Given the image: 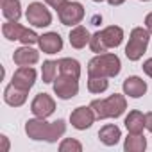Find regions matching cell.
I'll use <instances>...</instances> for the list:
<instances>
[{
    "label": "cell",
    "instance_id": "obj_1",
    "mask_svg": "<svg viewBox=\"0 0 152 152\" xmlns=\"http://www.w3.org/2000/svg\"><path fill=\"white\" fill-rule=\"evenodd\" d=\"M66 131L64 120H56V122H45V118H34L25 124V132L32 140H45V141H57Z\"/></svg>",
    "mask_w": 152,
    "mask_h": 152
},
{
    "label": "cell",
    "instance_id": "obj_2",
    "mask_svg": "<svg viewBox=\"0 0 152 152\" xmlns=\"http://www.w3.org/2000/svg\"><path fill=\"white\" fill-rule=\"evenodd\" d=\"M120 59L116 54H99L88 63L90 77H116L120 73Z\"/></svg>",
    "mask_w": 152,
    "mask_h": 152
},
{
    "label": "cell",
    "instance_id": "obj_3",
    "mask_svg": "<svg viewBox=\"0 0 152 152\" xmlns=\"http://www.w3.org/2000/svg\"><path fill=\"white\" fill-rule=\"evenodd\" d=\"M124 39V31L116 25L106 27L99 32H95L90 39V48L97 54H102L109 48H116Z\"/></svg>",
    "mask_w": 152,
    "mask_h": 152
},
{
    "label": "cell",
    "instance_id": "obj_4",
    "mask_svg": "<svg viewBox=\"0 0 152 152\" xmlns=\"http://www.w3.org/2000/svg\"><path fill=\"white\" fill-rule=\"evenodd\" d=\"M91 109L95 111L99 120L104 118H118L125 109H127V102L124 95H111L107 99H100V100H93L91 102Z\"/></svg>",
    "mask_w": 152,
    "mask_h": 152
},
{
    "label": "cell",
    "instance_id": "obj_5",
    "mask_svg": "<svg viewBox=\"0 0 152 152\" xmlns=\"http://www.w3.org/2000/svg\"><path fill=\"white\" fill-rule=\"evenodd\" d=\"M148 39H150V32L143 27H134L131 31V38L129 43L125 47V56L129 61H138L141 59V56L145 54L147 47H148Z\"/></svg>",
    "mask_w": 152,
    "mask_h": 152
},
{
    "label": "cell",
    "instance_id": "obj_6",
    "mask_svg": "<svg viewBox=\"0 0 152 152\" xmlns=\"http://www.w3.org/2000/svg\"><path fill=\"white\" fill-rule=\"evenodd\" d=\"M2 34H4V38H7L9 41H16V39H18V41H22L23 45H34V43L39 41V36H38L34 31L22 27L18 22H7V23H4Z\"/></svg>",
    "mask_w": 152,
    "mask_h": 152
},
{
    "label": "cell",
    "instance_id": "obj_7",
    "mask_svg": "<svg viewBox=\"0 0 152 152\" xmlns=\"http://www.w3.org/2000/svg\"><path fill=\"white\" fill-rule=\"evenodd\" d=\"M79 79L72 77V75H64V73H59V77H56L54 81V91L59 99L63 100H68V99H73L75 95L79 93Z\"/></svg>",
    "mask_w": 152,
    "mask_h": 152
},
{
    "label": "cell",
    "instance_id": "obj_8",
    "mask_svg": "<svg viewBox=\"0 0 152 152\" xmlns=\"http://www.w3.org/2000/svg\"><path fill=\"white\" fill-rule=\"evenodd\" d=\"M25 16H27V22L34 27H48L52 23V15L41 2L29 4Z\"/></svg>",
    "mask_w": 152,
    "mask_h": 152
},
{
    "label": "cell",
    "instance_id": "obj_9",
    "mask_svg": "<svg viewBox=\"0 0 152 152\" xmlns=\"http://www.w3.org/2000/svg\"><path fill=\"white\" fill-rule=\"evenodd\" d=\"M57 16L63 25H77L84 18V7L79 2H66L57 11Z\"/></svg>",
    "mask_w": 152,
    "mask_h": 152
},
{
    "label": "cell",
    "instance_id": "obj_10",
    "mask_svg": "<svg viewBox=\"0 0 152 152\" xmlns=\"http://www.w3.org/2000/svg\"><path fill=\"white\" fill-rule=\"evenodd\" d=\"M95 118H97V115H95V111L91 109V106H90V107L81 106V107H77V109H73L72 115H70L72 125H73L75 129H79V131H84V129L91 127V124L95 122Z\"/></svg>",
    "mask_w": 152,
    "mask_h": 152
},
{
    "label": "cell",
    "instance_id": "obj_11",
    "mask_svg": "<svg viewBox=\"0 0 152 152\" xmlns=\"http://www.w3.org/2000/svg\"><path fill=\"white\" fill-rule=\"evenodd\" d=\"M31 111L38 116V118H47L56 111V102L50 95L47 93H38L31 104Z\"/></svg>",
    "mask_w": 152,
    "mask_h": 152
},
{
    "label": "cell",
    "instance_id": "obj_12",
    "mask_svg": "<svg viewBox=\"0 0 152 152\" xmlns=\"http://www.w3.org/2000/svg\"><path fill=\"white\" fill-rule=\"evenodd\" d=\"M34 81H36V70L31 68V66H20L15 75H13V84L20 90H25L29 91L32 86H34Z\"/></svg>",
    "mask_w": 152,
    "mask_h": 152
},
{
    "label": "cell",
    "instance_id": "obj_13",
    "mask_svg": "<svg viewBox=\"0 0 152 152\" xmlns=\"http://www.w3.org/2000/svg\"><path fill=\"white\" fill-rule=\"evenodd\" d=\"M39 48L45 54H57L63 48V39L57 32H47L43 36H39Z\"/></svg>",
    "mask_w": 152,
    "mask_h": 152
},
{
    "label": "cell",
    "instance_id": "obj_14",
    "mask_svg": "<svg viewBox=\"0 0 152 152\" xmlns=\"http://www.w3.org/2000/svg\"><path fill=\"white\" fill-rule=\"evenodd\" d=\"M38 59H39V54H38L34 48H31L29 45H25V47L15 50V54H13V61H15V64H18V66H31V64H36Z\"/></svg>",
    "mask_w": 152,
    "mask_h": 152
},
{
    "label": "cell",
    "instance_id": "obj_15",
    "mask_svg": "<svg viewBox=\"0 0 152 152\" xmlns=\"http://www.w3.org/2000/svg\"><path fill=\"white\" fill-rule=\"evenodd\" d=\"M147 91V83L140 77H136V75H132V77H127L124 81V93L132 97V99H140L141 95H145Z\"/></svg>",
    "mask_w": 152,
    "mask_h": 152
},
{
    "label": "cell",
    "instance_id": "obj_16",
    "mask_svg": "<svg viewBox=\"0 0 152 152\" xmlns=\"http://www.w3.org/2000/svg\"><path fill=\"white\" fill-rule=\"evenodd\" d=\"M27 93H29V91L16 88V86L11 83V84L4 90V100H6L9 106H13V107H20V106L25 104V100H27Z\"/></svg>",
    "mask_w": 152,
    "mask_h": 152
},
{
    "label": "cell",
    "instance_id": "obj_17",
    "mask_svg": "<svg viewBox=\"0 0 152 152\" xmlns=\"http://www.w3.org/2000/svg\"><path fill=\"white\" fill-rule=\"evenodd\" d=\"M90 39H91V36H90L88 29L83 25H75L70 32V45L73 48H84L90 43Z\"/></svg>",
    "mask_w": 152,
    "mask_h": 152
},
{
    "label": "cell",
    "instance_id": "obj_18",
    "mask_svg": "<svg viewBox=\"0 0 152 152\" xmlns=\"http://www.w3.org/2000/svg\"><path fill=\"white\" fill-rule=\"evenodd\" d=\"M125 127L131 134H141L143 127H145V115L141 111H131L125 116Z\"/></svg>",
    "mask_w": 152,
    "mask_h": 152
},
{
    "label": "cell",
    "instance_id": "obj_19",
    "mask_svg": "<svg viewBox=\"0 0 152 152\" xmlns=\"http://www.w3.org/2000/svg\"><path fill=\"white\" fill-rule=\"evenodd\" d=\"M120 138H122V132H120V127H118V125L107 124V125H104V127L99 131V140H100L104 145H107V147L116 145Z\"/></svg>",
    "mask_w": 152,
    "mask_h": 152
},
{
    "label": "cell",
    "instance_id": "obj_20",
    "mask_svg": "<svg viewBox=\"0 0 152 152\" xmlns=\"http://www.w3.org/2000/svg\"><path fill=\"white\" fill-rule=\"evenodd\" d=\"M57 66H59V73H64V75H72V77L79 79L81 77V64L79 61H75L72 57H63L57 61Z\"/></svg>",
    "mask_w": 152,
    "mask_h": 152
},
{
    "label": "cell",
    "instance_id": "obj_21",
    "mask_svg": "<svg viewBox=\"0 0 152 152\" xmlns=\"http://www.w3.org/2000/svg\"><path fill=\"white\" fill-rule=\"evenodd\" d=\"M2 13L9 22H18L22 16L20 0H4L2 2Z\"/></svg>",
    "mask_w": 152,
    "mask_h": 152
},
{
    "label": "cell",
    "instance_id": "obj_22",
    "mask_svg": "<svg viewBox=\"0 0 152 152\" xmlns=\"http://www.w3.org/2000/svg\"><path fill=\"white\" fill-rule=\"evenodd\" d=\"M124 148L127 152H141L147 148V140L141 136V134H131L125 138V143H124Z\"/></svg>",
    "mask_w": 152,
    "mask_h": 152
},
{
    "label": "cell",
    "instance_id": "obj_23",
    "mask_svg": "<svg viewBox=\"0 0 152 152\" xmlns=\"http://www.w3.org/2000/svg\"><path fill=\"white\" fill-rule=\"evenodd\" d=\"M57 70H59L57 61H45V63H43V66H41L43 83H47V84L54 83V81H56V77H57Z\"/></svg>",
    "mask_w": 152,
    "mask_h": 152
},
{
    "label": "cell",
    "instance_id": "obj_24",
    "mask_svg": "<svg viewBox=\"0 0 152 152\" xmlns=\"http://www.w3.org/2000/svg\"><path fill=\"white\" fill-rule=\"evenodd\" d=\"M109 83L107 77H90L88 79V90L90 93H104L107 90Z\"/></svg>",
    "mask_w": 152,
    "mask_h": 152
},
{
    "label": "cell",
    "instance_id": "obj_25",
    "mask_svg": "<svg viewBox=\"0 0 152 152\" xmlns=\"http://www.w3.org/2000/svg\"><path fill=\"white\" fill-rule=\"evenodd\" d=\"M59 150H61V152H81V150H83V145H81L77 140H73V138H66V140H63V143L59 145Z\"/></svg>",
    "mask_w": 152,
    "mask_h": 152
},
{
    "label": "cell",
    "instance_id": "obj_26",
    "mask_svg": "<svg viewBox=\"0 0 152 152\" xmlns=\"http://www.w3.org/2000/svg\"><path fill=\"white\" fill-rule=\"evenodd\" d=\"M45 2H47V4H48V6H50L52 9L59 11V9H61V7H63V6H64L66 2H68V0H45Z\"/></svg>",
    "mask_w": 152,
    "mask_h": 152
},
{
    "label": "cell",
    "instance_id": "obj_27",
    "mask_svg": "<svg viewBox=\"0 0 152 152\" xmlns=\"http://www.w3.org/2000/svg\"><path fill=\"white\" fill-rule=\"evenodd\" d=\"M141 68H143V72L148 75V77H152V57H150V59H147V61L143 63V66H141Z\"/></svg>",
    "mask_w": 152,
    "mask_h": 152
},
{
    "label": "cell",
    "instance_id": "obj_28",
    "mask_svg": "<svg viewBox=\"0 0 152 152\" xmlns=\"http://www.w3.org/2000/svg\"><path fill=\"white\" fill-rule=\"evenodd\" d=\"M145 127L152 132V113H147L145 115Z\"/></svg>",
    "mask_w": 152,
    "mask_h": 152
},
{
    "label": "cell",
    "instance_id": "obj_29",
    "mask_svg": "<svg viewBox=\"0 0 152 152\" xmlns=\"http://www.w3.org/2000/svg\"><path fill=\"white\" fill-rule=\"evenodd\" d=\"M145 27H147V31L152 34V13L147 15V18H145Z\"/></svg>",
    "mask_w": 152,
    "mask_h": 152
},
{
    "label": "cell",
    "instance_id": "obj_30",
    "mask_svg": "<svg viewBox=\"0 0 152 152\" xmlns=\"http://www.w3.org/2000/svg\"><path fill=\"white\" fill-rule=\"evenodd\" d=\"M107 2L111 4V6H120V4H124L125 0H107Z\"/></svg>",
    "mask_w": 152,
    "mask_h": 152
},
{
    "label": "cell",
    "instance_id": "obj_31",
    "mask_svg": "<svg viewBox=\"0 0 152 152\" xmlns=\"http://www.w3.org/2000/svg\"><path fill=\"white\" fill-rule=\"evenodd\" d=\"M2 141H4V150H7V147H9V145H7V138L2 136Z\"/></svg>",
    "mask_w": 152,
    "mask_h": 152
},
{
    "label": "cell",
    "instance_id": "obj_32",
    "mask_svg": "<svg viewBox=\"0 0 152 152\" xmlns=\"http://www.w3.org/2000/svg\"><path fill=\"white\" fill-rule=\"evenodd\" d=\"M93 2H102V0H93Z\"/></svg>",
    "mask_w": 152,
    "mask_h": 152
},
{
    "label": "cell",
    "instance_id": "obj_33",
    "mask_svg": "<svg viewBox=\"0 0 152 152\" xmlns=\"http://www.w3.org/2000/svg\"><path fill=\"white\" fill-rule=\"evenodd\" d=\"M143 2H148V0H143Z\"/></svg>",
    "mask_w": 152,
    "mask_h": 152
}]
</instances>
